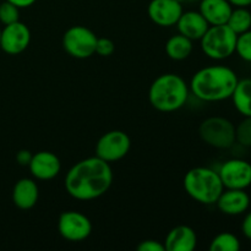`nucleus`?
<instances>
[{
	"instance_id": "0eeeda50",
	"label": "nucleus",
	"mask_w": 251,
	"mask_h": 251,
	"mask_svg": "<svg viewBox=\"0 0 251 251\" xmlns=\"http://www.w3.org/2000/svg\"><path fill=\"white\" fill-rule=\"evenodd\" d=\"M97 38L95 32L85 26H73L63 36V48L75 59H87L96 51Z\"/></svg>"
},
{
	"instance_id": "bb28decb",
	"label": "nucleus",
	"mask_w": 251,
	"mask_h": 251,
	"mask_svg": "<svg viewBox=\"0 0 251 251\" xmlns=\"http://www.w3.org/2000/svg\"><path fill=\"white\" fill-rule=\"evenodd\" d=\"M136 249L139 251H166L163 243L154 239L142 240V242H140L137 244Z\"/></svg>"
},
{
	"instance_id": "2f4dec72",
	"label": "nucleus",
	"mask_w": 251,
	"mask_h": 251,
	"mask_svg": "<svg viewBox=\"0 0 251 251\" xmlns=\"http://www.w3.org/2000/svg\"><path fill=\"white\" fill-rule=\"evenodd\" d=\"M178 1L183 4V2H191V1H196V0H178Z\"/></svg>"
},
{
	"instance_id": "a211bd4d",
	"label": "nucleus",
	"mask_w": 251,
	"mask_h": 251,
	"mask_svg": "<svg viewBox=\"0 0 251 251\" xmlns=\"http://www.w3.org/2000/svg\"><path fill=\"white\" fill-rule=\"evenodd\" d=\"M233 6L228 0H201L199 11L201 12L210 26L226 25Z\"/></svg>"
},
{
	"instance_id": "7c9ffc66",
	"label": "nucleus",
	"mask_w": 251,
	"mask_h": 251,
	"mask_svg": "<svg viewBox=\"0 0 251 251\" xmlns=\"http://www.w3.org/2000/svg\"><path fill=\"white\" fill-rule=\"evenodd\" d=\"M233 7H249L251 0H228Z\"/></svg>"
},
{
	"instance_id": "ddd939ff",
	"label": "nucleus",
	"mask_w": 251,
	"mask_h": 251,
	"mask_svg": "<svg viewBox=\"0 0 251 251\" xmlns=\"http://www.w3.org/2000/svg\"><path fill=\"white\" fill-rule=\"evenodd\" d=\"M28 168L33 178L38 180H51L61 169L59 157L50 151H39L32 156Z\"/></svg>"
},
{
	"instance_id": "b1692460",
	"label": "nucleus",
	"mask_w": 251,
	"mask_h": 251,
	"mask_svg": "<svg viewBox=\"0 0 251 251\" xmlns=\"http://www.w3.org/2000/svg\"><path fill=\"white\" fill-rule=\"evenodd\" d=\"M235 142L244 147H251V117H244L235 126Z\"/></svg>"
},
{
	"instance_id": "c756f323",
	"label": "nucleus",
	"mask_w": 251,
	"mask_h": 251,
	"mask_svg": "<svg viewBox=\"0 0 251 251\" xmlns=\"http://www.w3.org/2000/svg\"><path fill=\"white\" fill-rule=\"evenodd\" d=\"M7 1L16 5L19 9H25V7H29L31 5H33L37 0H7Z\"/></svg>"
},
{
	"instance_id": "9b49d317",
	"label": "nucleus",
	"mask_w": 251,
	"mask_h": 251,
	"mask_svg": "<svg viewBox=\"0 0 251 251\" xmlns=\"http://www.w3.org/2000/svg\"><path fill=\"white\" fill-rule=\"evenodd\" d=\"M31 42V31L21 21L6 25L1 29L0 48L9 55H17L27 49Z\"/></svg>"
},
{
	"instance_id": "473e14b6",
	"label": "nucleus",
	"mask_w": 251,
	"mask_h": 251,
	"mask_svg": "<svg viewBox=\"0 0 251 251\" xmlns=\"http://www.w3.org/2000/svg\"><path fill=\"white\" fill-rule=\"evenodd\" d=\"M0 37H1V29H0Z\"/></svg>"
},
{
	"instance_id": "c85d7f7f",
	"label": "nucleus",
	"mask_w": 251,
	"mask_h": 251,
	"mask_svg": "<svg viewBox=\"0 0 251 251\" xmlns=\"http://www.w3.org/2000/svg\"><path fill=\"white\" fill-rule=\"evenodd\" d=\"M242 232L247 239L251 240V211L245 215L242 222Z\"/></svg>"
},
{
	"instance_id": "9d476101",
	"label": "nucleus",
	"mask_w": 251,
	"mask_h": 251,
	"mask_svg": "<svg viewBox=\"0 0 251 251\" xmlns=\"http://www.w3.org/2000/svg\"><path fill=\"white\" fill-rule=\"evenodd\" d=\"M218 174L225 189L247 190L251 186V163L245 159H228L222 163Z\"/></svg>"
},
{
	"instance_id": "20e7f679",
	"label": "nucleus",
	"mask_w": 251,
	"mask_h": 251,
	"mask_svg": "<svg viewBox=\"0 0 251 251\" xmlns=\"http://www.w3.org/2000/svg\"><path fill=\"white\" fill-rule=\"evenodd\" d=\"M186 194L196 202L213 205L225 190L218 172L207 167H195L185 174L183 180Z\"/></svg>"
},
{
	"instance_id": "6ab92c4d",
	"label": "nucleus",
	"mask_w": 251,
	"mask_h": 251,
	"mask_svg": "<svg viewBox=\"0 0 251 251\" xmlns=\"http://www.w3.org/2000/svg\"><path fill=\"white\" fill-rule=\"evenodd\" d=\"M230 98L235 109L243 117H251V78L238 81Z\"/></svg>"
},
{
	"instance_id": "6e6552de",
	"label": "nucleus",
	"mask_w": 251,
	"mask_h": 251,
	"mask_svg": "<svg viewBox=\"0 0 251 251\" xmlns=\"http://www.w3.org/2000/svg\"><path fill=\"white\" fill-rule=\"evenodd\" d=\"M131 147L129 135L122 130H112L100 137L96 144V156L112 163L124 158Z\"/></svg>"
},
{
	"instance_id": "2eb2a0df",
	"label": "nucleus",
	"mask_w": 251,
	"mask_h": 251,
	"mask_svg": "<svg viewBox=\"0 0 251 251\" xmlns=\"http://www.w3.org/2000/svg\"><path fill=\"white\" fill-rule=\"evenodd\" d=\"M163 244L166 251H193L198 245V237L189 226H176L169 230Z\"/></svg>"
},
{
	"instance_id": "a878e982",
	"label": "nucleus",
	"mask_w": 251,
	"mask_h": 251,
	"mask_svg": "<svg viewBox=\"0 0 251 251\" xmlns=\"http://www.w3.org/2000/svg\"><path fill=\"white\" fill-rule=\"evenodd\" d=\"M115 50V44L112 39L105 38H97V43H96V51L95 54H98L100 56H110Z\"/></svg>"
},
{
	"instance_id": "aec40b11",
	"label": "nucleus",
	"mask_w": 251,
	"mask_h": 251,
	"mask_svg": "<svg viewBox=\"0 0 251 251\" xmlns=\"http://www.w3.org/2000/svg\"><path fill=\"white\" fill-rule=\"evenodd\" d=\"M193 41L178 33L172 36L166 43V53L172 60H185L193 53Z\"/></svg>"
},
{
	"instance_id": "4468645a",
	"label": "nucleus",
	"mask_w": 251,
	"mask_h": 251,
	"mask_svg": "<svg viewBox=\"0 0 251 251\" xmlns=\"http://www.w3.org/2000/svg\"><path fill=\"white\" fill-rule=\"evenodd\" d=\"M249 194L242 189H225L216 201L218 210L227 216H240L250 207Z\"/></svg>"
},
{
	"instance_id": "412c9836",
	"label": "nucleus",
	"mask_w": 251,
	"mask_h": 251,
	"mask_svg": "<svg viewBox=\"0 0 251 251\" xmlns=\"http://www.w3.org/2000/svg\"><path fill=\"white\" fill-rule=\"evenodd\" d=\"M226 25L237 34H242L249 31L251 29L250 10L248 7H233L232 14Z\"/></svg>"
},
{
	"instance_id": "f8f14e48",
	"label": "nucleus",
	"mask_w": 251,
	"mask_h": 251,
	"mask_svg": "<svg viewBox=\"0 0 251 251\" xmlns=\"http://www.w3.org/2000/svg\"><path fill=\"white\" fill-rule=\"evenodd\" d=\"M183 11V4L178 0H151L147 7L151 21L161 27L176 25Z\"/></svg>"
},
{
	"instance_id": "7ed1b4c3",
	"label": "nucleus",
	"mask_w": 251,
	"mask_h": 251,
	"mask_svg": "<svg viewBox=\"0 0 251 251\" xmlns=\"http://www.w3.org/2000/svg\"><path fill=\"white\" fill-rule=\"evenodd\" d=\"M189 97V86L181 76L176 74L159 75L151 83L149 100L158 112L172 113L185 105Z\"/></svg>"
},
{
	"instance_id": "39448f33",
	"label": "nucleus",
	"mask_w": 251,
	"mask_h": 251,
	"mask_svg": "<svg viewBox=\"0 0 251 251\" xmlns=\"http://www.w3.org/2000/svg\"><path fill=\"white\" fill-rule=\"evenodd\" d=\"M237 37L227 25L210 26L200 39L201 49L212 60H225L235 53Z\"/></svg>"
},
{
	"instance_id": "f257e3e1",
	"label": "nucleus",
	"mask_w": 251,
	"mask_h": 251,
	"mask_svg": "<svg viewBox=\"0 0 251 251\" xmlns=\"http://www.w3.org/2000/svg\"><path fill=\"white\" fill-rule=\"evenodd\" d=\"M113 183L110 163L88 157L74 164L65 176L66 193L78 201H91L100 198L109 190Z\"/></svg>"
},
{
	"instance_id": "f03ea898",
	"label": "nucleus",
	"mask_w": 251,
	"mask_h": 251,
	"mask_svg": "<svg viewBox=\"0 0 251 251\" xmlns=\"http://www.w3.org/2000/svg\"><path fill=\"white\" fill-rule=\"evenodd\" d=\"M238 75L225 65H212L200 69L190 81V90L203 102H221L232 97Z\"/></svg>"
},
{
	"instance_id": "1a4fd4ad",
	"label": "nucleus",
	"mask_w": 251,
	"mask_h": 251,
	"mask_svg": "<svg viewBox=\"0 0 251 251\" xmlns=\"http://www.w3.org/2000/svg\"><path fill=\"white\" fill-rule=\"evenodd\" d=\"M58 230L68 242H82L92 233V223L87 216L78 211H65L59 216Z\"/></svg>"
},
{
	"instance_id": "393cba45",
	"label": "nucleus",
	"mask_w": 251,
	"mask_h": 251,
	"mask_svg": "<svg viewBox=\"0 0 251 251\" xmlns=\"http://www.w3.org/2000/svg\"><path fill=\"white\" fill-rule=\"evenodd\" d=\"M20 21V9L14 5L12 2L2 1L0 4V22H1L4 26L10 24H14V22Z\"/></svg>"
},
{
	"instance_id": "f3484780",
	"label": "nucleus",
	"mask_w": 251,
	"mask_h": 251,
	"mask_svg": "<svg viewBox=\"0 0 251 251\" xmlns=\"http://www.w3.org/2000/svg\"><path fill=\"white\" fill-rule=\"evenodd\" d=\"M38 198L39 189L33 179H20L12 189V202L20 210H31L36 206Z\"/></svg>"
},
{
	"instance_id": "5701e85b",
	"label": "nucleus",
	"mask_w": 251,
	"mask_h": 251,
	"mask_svg": "<svg viewBox=\"0 0 251 251\" xmlns=\"http://www.w3.org/2000/svg\"><path fill=\"white\" fill-rule=\"evenodd\" d=\"M235 53L244 61L251 63V29L242 34H238Z\"/></svg>"
},
{
	"instance_id": "4be33fe9",
	"label": "nucleus",
	"mask_w": 251,
	"mask_h": 251,
	"mask_svg": "<svg viewBox=\"0 0 251 251\" xmlns=\"http://www.w3.org/2000/svg\"><path fill=\"white\" fill-rule=\"evenodd\" d=\"M208 249L210 251H239L240 240L233 233L223 232L213 238Z\"/></svg>"
},
{
	"instance_id": "423d86ee",
	"label": "nucleus",
	"mask_w": 251,
	"mask_h": 251,
	"mask_svg": "<svg viewBox=\"0 0 251 251\" xmlns=\"http://www.w3.org/2000/svg\"><path fill=\"white\" fill-rule=\"evenodd\" d=\"M201 140L208 146L228 150L235 144V125L223 117H210L199 126Z\"/></svg>"
},
{
	"instance_id": "dca6fc26",
	"label": "nucleus",
	"mask_w": 251,
	"mask_h": 251,
	"mask_svg": "<svg viewBox=\"0 0 251 251\" xmlns=\"http://www.w3.org/2000/svg\"><path fill=\"white\" fill-rule=\"evenodd\" d=\"M178 32L191 41H200L210 25L200 11H183L176 22Z\"/></svg>"
},
{
	"instance_id": "cd10ccee",
	"label": "nucleus",
	"mask_w": 251,
	"mask_h": 251,
	"mask_svg": "<svg viewBox=\"0 0 251 251\" xmlns=\"http://www.w3.org/2000/svg\"><path fill=\"white\" fill-rule=\"evenodd\" d=\"M32 156H33V154H32L29 151H27V150H21V151L17 152L16 154L17 163H19L20 166L28 167L29 162H31L32 159Z\"/></svg>"
}]
</instances>
